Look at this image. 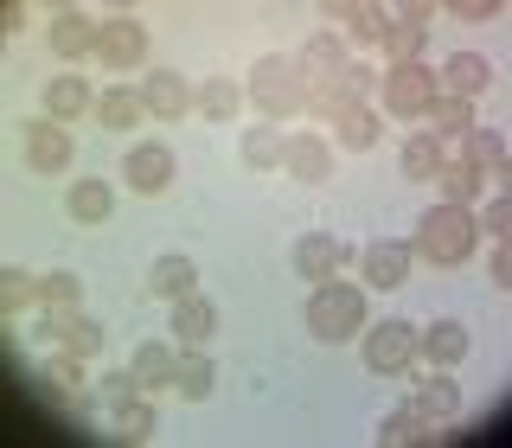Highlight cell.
I'll list each match as a JSON object with an SVG mask.
<instances>
[{"instance_id":"cell-1","label":"cell","mask_w":512,"mask_h":448,"mask_svg":"<svg viewBox=\"0 0 512 448\" xmlns=\"http://www.w3.org/2000/svg\"><path fill=\"white\" fill-rule=\"evenodd\" d=\"M480 244V224H474V205H429L423 218H416V256L423 263H442V269H455V263H468Z\"/></svg>"},{"instance_id":"cell-2","label":"cell","mask_w":512,"mask_h":448,"mask_svg":"<svg viewBox=\"0 0 512 448\" xmlns=\"http://www.w3.org/2000/svg\"><path fill=\"white\" fill-rule=\"evenodd\" d=\"M359 327H365V288H352V282H314V295H308V333L320 346H346V340H359Z\"/></svg>"},{"instance_id":"cell-3","label":"cell","mask_w":512,"mask_h":448,"mask_svg":"<svg viewBox=\"0 0 512 448\" xmlns=\"http://www.w3.org/2000/svg\"><path fill=\"white\" fill-rule=\"evenodd\" d=\"M250 103L263 109L269 122L301 116V109H308V77H301V64H295V58H282V52L256 58V71H250Z\"/></svg>"},{"instance_id":"cell-4","label":"cell","mask_w":512,"mask_h":448,"mask_svg":"<svg viewBox=\"0 0 512 448\" xmlns=\"http://www.w3.org/2000/svg\"><path fill=\"white\" fill-rule=\"evenodd\" d=\"M436 96H442V84H436V71H429L423 58L384 71V109H391L397 122H423V109L436 103Z\"/></svg>"},{"instance_id":"cell-5","label":"cell","mask_w":512,"mask_h":448,"mask_svg":"<svg viewBox=\"0 0 512 448\" xmlns=\"http://www.w3.org/2000/svg\"><path fill=\"white\" fill-rule=\"evenodd\" d=\"M295 64H301V77H308V96L314 90H333V84H346L359 64H352V52H346V39H333V32H320V39H308L295 52Z\"/></svg>"},{"instance_id":"cell-6","label":"cell","mask_w":512,"mask_h":448,"mask_svg":"<svg viewBox=\"0 0 512 448\" xmlns=\"http://www.w3.org/2000/svg\"><path fill=\"white\" fill-rule=\"evenodd\" d=\"M122 173H128V192L154 199V192H167V186H173V173H180V154H173L167 141H141V148H128Z\"/></svg>"},{"instance_id":"cell-7","label":"cell","mask_w":512,"mask_h":448,"mask_svg":"<svg viewBox=\"0 0 512 448\" xmlns=\"http://www.w3.org/2000/svg\"><path fill=\"white\" fill-rule=\"evenodd\" d=\"M410 359H416V333H410V320H384V327H365V365H372L378 378L410 372Z\"/></svg>"},{"instance_id":"cell-8","label":"cell","mask_w":512,"mask_h":448,"mask_svg":"<svg viewBox=\"0 0 512 448\" xmlns=\"http://www.w3.org/2000/svg\"><path fill=\"white\" fill-rule=\"evenodd\" d=\"M442 436H448V416H429L423 404H397L378 423V442H391V448H429V442H442Z\"/></svg>"},{"instance_id":"cell-9","label":"cell","mask_w":512,"mask_h":448,"mask_svg":"<svg viewBox=\"0 0 512 448\" xmlns=\"http://www.w3.org/2000/svg\"><path fill=\"white\" fill-rule=\"evenodd\" d=\"M141 58H148L141 20H103V32H96V64L103 71H141Z\"/></svg>"},{"instance_id":"cell-10","label":"cell","mask_w":512,"mask_h":448,"mask_svg":"<svg viewBox=\"0 0 512 448\" xmlns=\"http://www.w3.org/2000/svg\"><path fill=\"white\" fill-rule=\"evenodd\" d=\"M71 128L52 122V116H39V122H26V167L32 173H64L71 167Z\"/></svg>"},{"instance_id":"cell-11","label":"cell","mask_w":512,"mask_h":448,"mask_svg":"<svg viewBox=\"0 0 512 448\" xmlns=\"http://www.w3.org/2000/svg\"><path fill=\"white\" fill-rule=\"evenodd\" d=\"M96 32H103V20L84 7H58L52 26H45V39H52L58 58H96Z\"/></svg>"},{"instance_id":"cell-12","label":"cell","mask_w":512,"mask_h":448,"mask_svg":"<svg viewBox=\"0 0 512 448\" xmlns=\"http://www.w3.org/2000/svg\"><path fill=\"white\" fill-rule=\"evenodd\" d=\"M384 52H391V64H416L429 45V7H397L391 20H384Z\"/></svg>"},{"instance_id":"cell-13","label":"cell","mask_w":512,"mask_h":448,"mask_svg":"<svg viewBox=\"0 0 512 448\" xmlns=\"http://www.w3.org/2000/svg\"><path fill=\"white\" fill-rule=\"evenodd\" d=\"M135 90H141V109L160 116V122H180L186 109H192V84H186L180 71H148Z\"/></svg>"},{"instance_id":"cell-14","label":"cell","mask_w":512,"mask_h":448,"mask_svg":"<svg viewBox=\"0 0 512 448\" xmlns=\"http://www.w3.org/2000/svg\"><path fill=\"white\" fill-rule=\"evenodd\" d=\"M410 244H397V237H378V244H365L359 256V276L372 282V288H404L410 282Z\"/></svg>"},{"instance_id":"cell-15","label":"cell","mask_w":512,"mask_h":448,"mask_svg":"<svg viewBox=\"0 0 512 448\" xmlns=\"http://www.w3.org/2000/svg\"><path fill=\"white\" fill-rule=\"evenodd\" d=\"M346 263H352V250L340 244V237H327V231H308V237L295 244V269H301L308 282H333Z\"/></svg>"},{"instance_id":"cell-16","label":"cell","mask_w":512,"mask_h":448,"mask_svg":"<svg viewBox=\"0 0 512 448\" xmlns=\"http://www.w3.org/2000/svg\"><path fill=\"white\" fill-rule=\"evenodd\" d=\"M423 122H429L423 135H429V141H442V148H461V141H468L474 128H480V122H474V103H461V96H436V103L423 109Z\"/></svg>"},{"instance_id":"cell-17","label":"cell","mask_w":512,"mask_h":448,"mask_svg":"<svg viewBox=\"0 0 512 448\" xmlns=\"http://www.w3.org/2000/svg\"><path fill=\"white\" fill-rule=\"evenodd\" d=\"M173 365H180V352H173L167 340H141L135 346V384H141V397H160V391H173Z\"/></svg>"},{"instance_id":"cell-18","label":"cell","mask_w":512,"mask_h":448,"mask_svg":"<svg viewBox=\"0 0 512 448\" xmlns=\"http://www.w3.org/2000/svg\"><path fill=\"white\" fill-rule=\"evenodd\" d=\"M436 84H442V96H461V103H474V96L493 84V64L480 58V52H455V58L436 71Z\"/></svg>"},{"instance_id":"cell-19","label":"cell","mask_w":512,"mask_h":448,"mask_svg":"<svg viewBox=\"0 0 512 448\" xmlns=\"http://www.w3.org/2000/svg\"><path fill=\"white\" fill-rule=\"evenodd\" d=\"M212 333H218V308L192 288L186 301H173V340L180 346H212Z\"/></svg>"},{"instance_id":"cell-20","label":"cell","mask_w":512,"mask_h":448,"mask_svg":"<svg viewBox=\"0 0 512 448\" xmlns=\"http://www.w3.org/2000/svg\"><path fill=\"white\" fill-rule=\"evenodd\" d=\"M461 160H468V167L480 173V180H487L493 192H500L506 186V141L500 135H493V128H474V135L468 141H461V148H455Z\"/></svg>"},{"instance_id":"cell-21","label":"cell","mask_w":512,"mask_h":448,"mask_svg":"<svg viewBox=\"0 0 512 448\" xmlns=\"http://www.w3.org/2000/svg\"><path fill=\"white\" fill-rule=\"evenodd\" d=\"M148 288L160 301H186L192 288H199V263L180 250H167V256H154V269H148Z\"/></svg>"},{"instance_id":"cell-22","label":"cell","mask_w":512,"mask_h":448,"mask_svg":"<svg viewBox=\"0 0 512 448\" xmlns=\"http://www.w3.org/2000/svg\"><path fill=\"white\" fill-rule=\"evenodd\" d=\"M282 167L295 173L301 186H320V180H327V173H333V148H327V141H320V135H295V141H288V148H282Z\"/></svg>"},{"instance_id":"cell-23","label":"cell","mask_w":512,"mask_h":448,"mask_svg":"<svg viewBox=\"0 0 512 448\" xmlns=\"http://www.w3.org/2000/svg\"><path fill=\"white\" fill-rule=\"evenodd\" d=\"M416 359H429V365H461L468 359V327H461V320H436V327L429 333H416Z\"/></svg>"},{"instance_id":"cell-24","label":"cell","mask_w":512,"mask_h":448,"mask_svg":"<svg viewBox=\"0 0 512 448\" xmlns=\"http://www.w3.org/2000/svg\"><path fill=\"white\" fill-rule=\"evenodd\" d=\"M84 109H96V90H90L77 71H64V77H52V84H45V116H52V122H77Z\"/></svg>"},{"instance_id":"cell-25","label":"cell","mask_w":512,"mask_h":448,"mask_svg":"<svg viewBox=\"0 0 512 448\" xmlns=\"http://www.w3.org/2000/svg\"><path fill=\"white\" fill-rule=\"evenodd\" d=\"M333 20H340V32L365 52V45H378V39H384V20H391V13L372 7V0H340V7H333Z\"/></svg>"},{"instance_id":"cell-26","label":"cell","mask_w":512,"mask_h":448,"mask_svg":"<svg viewBox=\"0 0 512 448\" xmlns=\"http://www.w3.org/2000/svg\"><path fill=\"white\" fill-rule=\"evenodd\" d=\"M327 122H333V141H340V148H352V154L378 148V116H372L365 103H340Z\"/></svg>"},{"instance_id":"cell-27","label":"cell","mask_w":512,"mask_h":448,"mask_svg":"<svg viewBox=\"0 0 512 448\" xmlns=\"http://www.w3.org/2000/svg\"><path fill=\"white\" fill-rule=\"evenodd\" d=\"M436 186H442V205H474L480 192H487V180H480L461 154H448L442 167H436Z\"/></svg>"},{"instance_id":"cell-28","label":"cell","mask_w":512,"mask_h":448,"mask_svg":"<svg viewBox=\"0 0 512 448\" xmlns=\"http://www.w3.org/2000/svg\"><path fill=\"white\" fill-rule=\"evenodd\" d=\"M237 103H244V90H237L231 77H205V84L192 90V109H199L205 122H231V116H237Z\"/></svg>"},{"instance_id":"cell-29","label":"cell","mask_w":512,"mask_h":448,"mask_svg":"<svg viewBox=\"0 0 512 448\" xmlns=\"http://www.w3.org/2000/svg\"><path fill=\"white\" fill-rule=\"evenodd\" d=\"M212 378H218V372H212V359H205V346H186L180 365H173V391L199 404V397H212Z\"/></svg>"},{"instance_id":"cell-30","label":"cell","mask_w":512,"mask_h":448,"mask_svg":"<svg viewBox=\"0 0 512 448\" xmlns=\"http://www.w3.org/2000/svg\"><path fill=\"white\" fill-rule=\"evenodd\" d=\"M64 205H71L77 224H103L109 212H116V192H109L103 180H77L71 192H64Z\"/></svg>"},{"instance_id":"cell-31","label":"cell","mask_w":512,"mask_h":448,"mask_svg":"<svg viewBox=\"0 0 512 448\" xmlns=\"http://www.w3.org/2000/svg\"><path fill=\"white\" fill-rule=\"evenodd\" d=\"M148 109H141V90H103L96 96V122L103 128H135Z\"/></svg>"},{"instance_id":"cell-32","label":"cell","mask_w":512,"mask_h":448,"mask_svg":"<svg viewBox=\"0 0 512 448\" xmlns=\"http://www.w3.org/2000/svg\"><path fill=\"white\" fill-rule=\"evenodd\" d=\"M39 308V276L32 269H0V314H26Z\"/></svg>"},{"instance_id":"cell-33","label":"cell","mask_w":512,"mask_h":448,"mask_svg":"<svg viewBox=\"0 0 512 448\" xmlns=\"http://www.w3.org/2000/svg\"><path fill=\"white\" fill-rule=\"evenodd\" d=\"M282 148H288V141H282L269 122L244 128V167H256V173H263V167H282Z\"/></svg>"},{"instance_id":"cell-34","label":"cell","mask_w":512,"mask_h":448,"mask_svg":"<svg viewBox=\"0 0 512 448\" xmlns=\"http://www.w3.org/2000/svg\"><path fill=\"white\" fill-rule=\"evenodd\" d=\"M397 160H404V173H410V180H436V167L448 160V148H442V141H429V135H410Z\"/></svg>"},{"instance_id":"cell-35","label":"cell","mask_w":512,"mask_h":448,"mask_svg":"<svg viewBox=\"0 0 512 448\" xmlns=\"http://www.w3.org/2000/svg\"><path fill=\"white\" fill-rule=\"evenodd\" d=\"M410 404H423L429 416H461V384L455 378H423L410 391Z\"/></svg>"},{"instance_id":"cell-36","label":"cell","mask_w":512,"mask_h":448,"mask_svg":"<svg viewBox=\"0 0 512 448\" xmlns=\"http://www.w3.org/2000/svg\"><path fill=\"white\" fill-rule=\"evenodd\" d=\"M77 295H84V288H77L71 269H45V276H39V314H52V308H77Z\"/></svg>"},{"instance_id":"cell-37","label":"cell","mask_w":512,"mask_h":448,"mask_svg":"<svg viewBox=\"0 0 512 448\" xmlns=\"http://www.w3.org/2000/svg\"><path fill=\"white\" fill-rule=\"evenodd\" d=\"M154 404H141V397H135V404H122L116 410V429H109V436H116V442H148L154 436Z\"/></svg>"},{"instance_id":"cell-38","label":"cell","mask_w":512,"mask_h":448,"mask_svg":"<svg viewBox=\"0 0 512 448\" xmlns=\"http://www.w3.org/2000/svg\"><path fill=\"white\" fill-rule=\"evenodd\" d=\"M58 346H64V352H77V359H96V352H103V327L77 314L71 327H64V340H58Z\"/></svg>"},{"instance_id":"cell-39","label":"cell","mask_w":512,"mask_h":448,"mask_svg":"<svg viewBox=\"0 0 512 448\" xmlns=\"http://www.w3.org/2000/svg\"><path fill=\"white\" fill-rule=\"evenodd\" d=\"M84 365L90 359H77V352H52L39 378H52V391H77V384H84Z\"/></svg>"},{"instance_id":"cell-40","label":"cell","mask_w":512,"mask_h":448,"mask_svg":"<svg viewBox=\"0 0 512 448\" xmlns=\"http://www.w3.org/2000/svg\"><path fill=\"white\" fill-rule=\"evenodd\" d=\"M474 224L493 237V244H506V237H512V199H506V192H493V199L480 205V218H474Z\"/></svg>"},{"instance_id":"cell-41","label":"cell","mask_w":512,"mask_h":448,"mask_svg":"<svg viewBox=\"0 0 512 448\" xmlns=\"http://www.w3.org/2000/svg\"><path fill=\"white\" fill-rule=\"evenodd\" d=\"M96 391H103V410H122V404H135V397H141V384H135V372H103V378H96Z\"/></svg>"},{"instance_id":"cell-42","label":"cell","mask_w":512,"mask_h":448,"mask_svg":"<svg viewBox=\"0 0 512 448\" xmlns=\"http://www.w3.org/2000/svg\"><path fill=\"white\" fill-rule=\"evenodd\" d=\"M448 20H500V0H455Z\"/></svg>"},{"instance_id":"cell-43","label":"cell","mask_w":512,"mask_h":448,"mask_svg":"<svg viewBox=\"0 0 512 448\" xmlns=\"http://www.w3.org/2000/svg\"><path fill=\"white\" fill-rule=\"evenodd\" d=\"M493 282H500V288H512V256H506V244H493Z\"/></svg>"},{"instance_id":"cell-44","label":"cell","mask_w":512,"mask_h":448,"mask_svg":"<svg viewBox=\"0 0 512 448\" xmlns=\"http://www.w3.org/2000/svg\"><path fill=\"white\" fill-rule=\"evenodd\" d=\"M64 416H71V423H90V404H84V397H71V391H64Z\"/></svg>"}]
</instances>
